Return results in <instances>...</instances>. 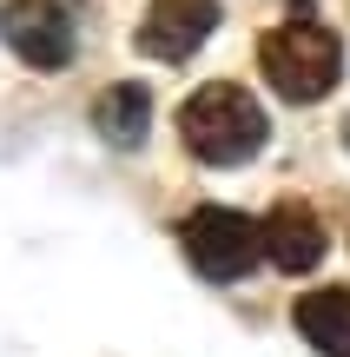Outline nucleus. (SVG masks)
Returning <instances> with one entry per match:
<instances>
[{"label":"nucleus","instance_id":"nucleus-1","mask_svg":"<svg viewBox=\"0 0 350 357\" xmlns=\"http://www.w3.org/2000/svg\"><path fill=\"white\" fill-rule=\"evenodd\" d=\"M264 132H271L264 126V106L245 86H232V79H212V86H198L179 106V139L205 166H245L264 146Z\"/></svg>","mask_w":350,"mask_h":357},{"label":"nucleus","instance_id":"nucleus-2","mask_svg":"<svg viewBox=\"0 0 350 357\" xmlns=\"http://www.w3.org/2000/svg\"><path fill=\"white\" fill-rule=\"evenodd\" d=\"M258 66H264V79H271L291 106H311V100H324V93L337 86L344 40L331 33L324 20H311V13L298 7L285 26H271V33L258 40Z\"/></svg>","mask_w":350,"mask_h":357},{"label":"nucleus","instance_id":"nucleus-3","mask_svg":"<svg viewBox=\"0 0 350 357\" xmlns=\"http://www.w3.org/2000/svg\"><path fill=\"white\" fill-rule=\"evenodd\" d=\"M179 245H185V258H192L198 278L232 284V278H245V271H258L264 225L245 218V212H232V205H198V212L179 225Z\"/></svg>","mask_w":350,"mask_h":357},{"label":"nucleus","instance_id":"nucleus-4","mask_svg":"<svg viewBox=\"0 0 350 357\" xmlns=\"http://www.w3.org/2000/svg\"><path fill=\"white\" fill-rule=\"evenodd\" d=\"M0 33H7V47L20 53L26 66H40V73H53V66L73 60V13L60 7V0H13L7 13H0Z\"/></svg>","mask_w":350,"mask_h":357},{"label":"nucleus","instance_id":"nucleus-5","mask_svg":"<svg viewBox=\"0 0 350 357\" xmlns=\"http://www.w3.org/2000/svg\"><path fill=\"white\" fill-rule=\"evenodd\" d=\"M218 26V0H152L139 20V53L145 60H192Z\"/></svg>","mask_w":350,"mask_h":357},{"label":"nucleus","instance_id":"nucleus-6","mask_svg":"<svg viewBox=\"0 0 350 357\" xmlns=\"http://www.w3.org/2000/svg\"><path fill=\"white\" fill-rule=\"evenodd\" d=\"M264 258L278 271H311L324 258V218L311 205H298V199L271 205V218H264Z\"/></svg>","mask_w":350,"mask_h":357},{"label":"nucleus","instance_id":"nucleus-7","mask_svg":"<svg viewBox=\"0 0 350 357\" xmlns=\"http://www.w3.org/2000/svg\"><path fill=\"white\" fill-rule=\"evenodd\" d=\"M298 337L324 357H350V284H324V291L298 298Z\"/></svg>","mask_w":350,"mask_h":357},{"label":"nucleus","instance_id":"nucleus-8","mask_svg":"<svg viewBox=\"0 0 350 357\" xmlns=\"http://www.w3.org/2000/svg\"><path fill=\"white\" fill-rule=\"evenodd\" d=\"M93 126H100L106 146L132 153V146L145 139V126H152V93H145L139 79H119L113 93H100V106H93Z\"/></svg>","mask_w":350,"mask_h":357},{"label":"nucleus","instance_id":"nucleus-9","mask_svg":"<svg viewBox=\"0 0 350 357\" xmlns=\"http://www.w3.org/2000/svg\"><path fill=\"white\" fill-rule=\"evenodd\" d=\"M344 146H350V119H344Z\"/></svg>","mask_w":350,"mask_h":357}]
</instances>
